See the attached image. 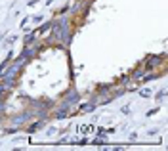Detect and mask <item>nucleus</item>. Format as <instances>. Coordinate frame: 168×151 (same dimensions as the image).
Masks as SVG:
<instances>
[{
	"instance_id": "obj_3",
	"label": "nucleus",
	"mask_w": 168,
	"mask_h": 151,
	"mask_svg": "<svg viewBox=\"0 0 168 151\" xmlns=\"http://www.w3.org/2000/svg\"><path fill=\"white\" fill-rule=\"evenodd\" d=\"M69 107H71V105H69V103H65V101H63V105H61V107L57 109V111H55V119H57V121L65 119V117L69 115Z\"/></svg>"
},
{
	"instance_id": "obj_8",
	"label": "nucleus",
	"mask_w": 168,
	"mask_h": 151,
	"mask_svg": "<svg viewBox=\"0 0 168 151\" xmlns=\"http://www.w3.org/2000/svg\"><path fill=\"white\" fill-rule=\"evenodd\" d=\"M34 40H37V33H29V35L25 36V44H31V42H34Z\"/></svg>"
},
{
	"instance_id": "obj_7",
	"label": "nucleus",
	"mask_w": 168,
	"mask_h": 151,
	"mask_svg": "<svg viewBox=\"0 0 168 151\" xmlns=\"http://www.w3.org/2000/svg\"><path fill=\"white\" fill-rule=\"evenodd\" d=\"M40 128H44V121H37V122H33V124H31L27 130L33 134V132H37V130H40Z\"/></svg>"
},
{
	"instance_id": "obj_10",
	"label": "nucleus",
	"mask_w": 168,
	"mask_h": 151,
	"mask_svg": "<svg viewBox=\"0 0 168 151\" xmlns=\"http://www.w3.org/2000/svg\"><path fill=\"white\" fill-rule=\"evenodd\" d=\"M145 75V71H143V69H136V73H134V77H132V79H136V80H141V77Z\"/></svg>"
},
{
	"instance_id": "obj_6",
	"label": "nucleus",
	"mask_w": 168,
	"mask_h": 151,
	"mask_svg": "<svg viewBox=\"0 0 168 151\" xmlns=\"http://www.w3.org/2000/svg\"><path fill=\"white\" fill-rule=\"evenodd\" d=\"M52 25H54L52 21H46V23H42V25L38 27V31H34V33H37V35H44V33H48L52 29Z\"/></svg>"
},
{
	"instance_id": "obj_15",
	"label": "nucleus",
	"mask_w": 168,
	"mask_h": 151,
	"mask_svg": "<svg viewBox=\"0 0 168 151\" xmlns=\"http://www.w3.org/2000/svg\"><path fill=\"white\" fill-rule=\"evenodd\" d=\"M157 111H159V109H149V111H147V117H153Z\"/></svg>"
},
{
	"instance_id": "obj_5",
	"label": "nucleus",
	"mask_w": 168,
	"mask_h": 151,
	"mask_svg": "<svg viewBox=\"0 0 168 151\" xmlns=\"http://www.w3.org/2000/svg\"><path fill=\"white\" fill-rule=\"evenodd\" d=\"M31 119V113H23V115H19V117H14L11 119V124H15V126H21L25 121H29Z\"/></svg>"
},
{
	"instance_id": "obj_20",
	"label": "nucleus",
	"mask_w": 168,
	"mask_h": 151,
	"mask_svg": "<svg viewBox=\"0 0 168 151\" xmlns=\"http://www.w3.org/2000/svg\"><path fill=\"white\" fill-rule=\"evenodd\" d=\"M0 119H2V113H0Z\"/></svg>"
},
{
	"instance_id": "obj_19",
	"label": "nucleus",
	"mask_w": 168,
	"mask_h": 151,
	"mask_svg": "<svg viewBox=\"0 0 168 151\" xmlns=\"http://www.w3.org/2000/svg\"><path fill=\"white\" fill-rule=\"evenodd\" d=\"M4 36H6V35H4V33H2V35H0V40H2V38H4Z\"/></svg>"
},
{
	"instance_id": "obj_4",
	"label": "nucleus",
	"mask_w": 168,
	"mask_h": 151,
	"mask_svg": "<svg viewBox=\"0 0 168 151\" xmlns=\"http://www.w3.org/2000/svg\"><path fill=\"white\" fill-rule=\"evenodd\" d=\"M162 61V56H151L149 59H147V65H145V69L143 71H151V69L155 67V65H159Z\"/></svg>"
},
{
	"instance_id": "obj_17",
	"label": "nucleus",
	"mask_w": 168,
	"mask_h": 151,
	"mask_svg": "<svg viewBox=\"0 0 168 151\" xmlns=\"http://www.w3.org/2000/svg\"><path fill=\"white\" fill-rule=\"evenodd\" d=\"M33 19H34V21H37V23H40V21H42V15H34Z\"/></svg>"
},
{
	"instance_id": "obj_12",
	"label": "nucleus",
	"mask_w": 168,
	"mask_h": 151,
	"mask_svg": "<svg viewBox=\"0 0 168 151\" xmlns=\"http://www.w3.org/2000/svg\"><path fill=\"white\" fill-rule=\"evenodd\" d=\"M151 94H153V92H151L149 88H143V90H139V96H141V98H149Z\"/></svg>"
},
{
	"instance_id": "obj_16",
	"label": "nucleus",
	"mask_w": 168,
	"mask_h": 151,
	"mask_svg": "<svg viewBox=\"0 0 168 151\" xmlns=\"http://www.w3.org/2000/svg\"><path fill=\"white\" fill-rule=\"evenodd\" d=\"M15 40H17V36H15V35H14V36H10V38H8V44H11V42H15Z\"/></svg>"
},
{
	"instance_id": "obj_2",
	"label": "nucleus",
	"mask_w": 168,
	"mask_h": 151,
	"mask_svg": "<svg viewBox=\"0 0 168 151\" xmlns=\"http://www.w3.org/2000/svg\"><path fill=\"white\" fill-rule=\"evenodd\" d=\"M80 100V94H78L75 88H71V90H67L65 94V103H69V105H73V103H77V101Z\"/></svg>"
},
{
	"instance_id": "obj_18",
	"label": "nucleus",
	"mask_w": 168,
	"mask_h": 151,
	"mask_svg": "<svg viewBox=\"0 0 168 151\" xmlns=\"http://www.w3.org/2000/svg\"><path fill=\"white\" fill-rule=\"evenodd\" d=\"M27 21H29V17H23V19H21V27H25Z\"/></svg>"
},
{
	"instance_id": "obj_11",
	"label": "nucleus",
	"mask_w": 168,
	"mask_h": 151,
	"mask_svg": "<svg viewBox=\"0 0 168 151\" xmlns=\"http://www.w3.org/2000/svg\"><path fill=\"white\" fill-rule=\"evenodd\" d=\"M130 80H132V77H128V75H122L121 79H118V84H124V86H126V84L130 82Z\"/></svg>"
},
{
	"instance_id": "obj_1",
	"label": "nucleus",
	"mask_w": 168,
	"mask_h": 151,
	"mask_svg": "<svg viewBox=\"0 0 168 151\" xmlns=\"http://www.w3.org/2000/svg\"><path fill=\"white\" fill-rule=\"evenodd\" d=\"M52 27H54V35L57 36V38L61 40L63 44H71L73 33L69 31V27H67V21H61V23H57V25H52Z\"/></svg>"
},
{
	"instance_id": "obj_9",
	"label": "nucleus",
	"mask_w": 168,
	"mask_h": 151,
	"mask_svg": "<svg viewBox=\"0 0 168 151\" xmlns=\"http://www.w3.org/2000/svg\"><path fill=\"white\" fill-rule=\"evenodd\" d=\"M80 109H82V111H86V113H90V111H94V109H95V103H84Z\"/></svg>"
},
{
	"instance_id": "obj_13",
	"label": "nucleus",
	"mask_w": 168,
	"mask_h": 151,
	"mask_svg": "<svg viewBox=\"0 0 168 151\" xmlns=\"http://www.w3.org/2000/svg\"><path fill=\"white\" fill-rule=\"evenodd\" d=\"M6 67H8V59H6V61H2V63H0V77L4 75V71H6Z\"/></svg>"
},
{
	"instance_id": "obj_14",
	"label": "nucleus",
	"mask_w": 168,
	"mask_h": 151,
	"mask_svg": "<svg viewBox=\"0 0 168 151\" xmlns=\"http://www.w3.org/2000/svg\"><path fill=\"white\" fill-rule=\"evenodd\" d=\"M164 98H166V90H161L157 94V100H164Z\"/></svg>"
}]
</instances>
